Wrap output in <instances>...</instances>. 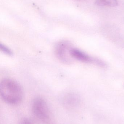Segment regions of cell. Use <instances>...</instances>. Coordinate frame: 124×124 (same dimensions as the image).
<instances>
[{"mask_svg": "<svg viewBox=\"0 0 124 124\" xmlns=\"http://www.w3.org/2000/svg\"><path fill=\"white\" fill-rule=\"evenodd\" d=\"M0 94L2 99L8 104H17L22 100L23 96L22 88L16 81L5 78L0 83Z\"/></svg>", "mask_w": 124, "mask_h": 124, "instance_id": "6da1fadb", "label": "cell"}, {"mask_svg": "<svg viewBox=\"0 0 124 124\" xmlns=\"http://www.w3.org/2000/svg\"><path fill=\"white\" fill-rule=\"evenodd\" d=\"M32 112L38 119L46 122L50 119L49 110L46 101L41 97L35 98L32 103Z\"/></svg>", "mask_w": 124, "mask_h": 124, "instance_id": "7a4b0ae2", "label": "cell"}, {"mask_svg": "<svg viewBox=\"0 0 124 124\" xmlns=\"http://www.w3.org/2000/svg\"><path fill=\"white\" fill-rule=\"evenodd\" d=\"M71 48L70 43L67 41H62L58 43L55 48L56 56L61 62L68 63L71 62L69 57Z\"/></svg>", "mask_w": 124, "mask_h": 124, "instance_id": "3957f363", "label": "cell"}, {"mask_svg": "<svg viewBox=\"0 0 124 124\" xmlns=\"http://www.w3.org/2000/svg\"><path fill=\"white\" fill-rule=\"evenodd\" d=\"M71 56L79 61L84 62L91 61V57L82 51L76 48H71L70 50Z\"/></svg>", "mask_w": 124, "mask_h": 124, "instance_id": "277c9868", "label": "cell"}, {"mask_svg": "<svg viewBox=\"0 0 124 124\" xmlns=\"http://www.w3.org/2000/svg\"><path fill=\"white\" fill-rule=\"evenodd\" d=\"M95 4L99 7H116L118 5L117 0H96Z\"/></svg>", "mask_w": 124, "mask_h": 124, "instance_id": "5b68a950", "label": "cell"}, {"mask_svg": "<svg viewBox=\"0 0 124 124\" xmlns=\"http://www.w3.org/2000/svg\"><path fill=\"white\" fill-rule=\"evenodd\" d=\"M0 48L1 50L5 54H6L8 55H10V56L12 55V52L6 46H4L3 44H1L0 45Z\"/></svg>", "mask_w": 124, "mask_h": 124, "instance_id": "8992f818", "label": "cell"}, {"mask_svg": "<svg viewBox=\"0 0 124 124\" xmlns=\"http://www.w3.org/2000/svg\"><path fill=\"white\" fill-rule=\"evenodd\" d=\"M19 124H33V122L29 119L24 118L20 120Z\"/></svg>", "mask_w": 124, "mask_h": 124, "instance_id": "52a82bcc", "label": "cell"}]
</instances>
